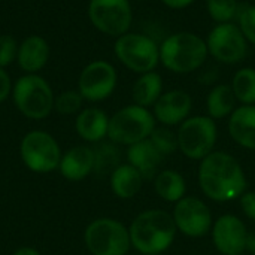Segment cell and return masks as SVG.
<instances>
[{
    "mask_svg": "<svg viewBox=\"0 0 255 255\" xmlns=\"http://www.w3.org/2000/svg\"><path fill=\"white\" fill-rule=\"evenodd\" d=\"M197 181L202 193L220 203L239 199L247 190V175L241 163L226 151H212L200 160Z\"/></svg>",
    "mask_w": 255,
    "mask_h": 255,
    "instance_id": "obj_1",
    "label": "cell"
},
{
    "mask_svg": "<svg viewBox=\"0 0 255 255\" xmlns=\"http://www.w3.org/2000/svg\"><path fill=\"white\" fill-rule=\"evenodd\" d=\"M131 247L143 255L163 254L175 238L176 226L172 214L163 209H146L131 221L128 227Z\"/></svg>",
    "mask_w": 255,
    "mask_h": 255,
    "instance_id": "obj_2",
    "label": "cell"
},
{
    "mask_svg": "<svg viewBox=\"0 0 255 255\" xmlns=\"http://www.w3.org/2000/svg\"><path fill=\"white\" fill-rule=\"evenodd\" d=\"M206 40L191 31H179L167 36L160 45V61L173 73H193L208 58Z\"/></svg>",
    "mask_w": 255,
    "mask_h": 255,
    "instance_id": "obj_3",
    "label": "cell"
},
{
    "mask_svg": "<svg viewBox=\"0 0 255 255\" xmlns=\"http://www.w3.org/2000/svg\"><path fill=\"white\" fill-rule=\"evenodd\" d=\"M152 112L139 105H128L109 118L108 137L117 145L131 146L148 139L155 128Z\"/></svg>",
    "mask_w": 255,
    "mask_h": 255,
    "instance_id": "obj_4",
    "label": "cell"
},
{
    "mask_svg": "<svg viewBox=\"0 0 255 255\" xmlns=\"http://www.w3.org/2000/svg\"><path fill=\"white\" fill-rule=\"evenodd\" d=\"M13 102L18 111L31 120L46 118L54 108V93L46 79L36 73L21 76L12 90Z\"/></svg>",
    "mask_w": 255,
    "mask_h": 255,
    "instance_id": "obj_5",
    "label": "cell"
},
{
    "mask_svg": "<svg viewBox=\"0 0 255 255\" xmlns=\"http://www.w3.org/2000/svg\"><path fill=\"white\" fill-rule=\"evenodd\" d=\"M179 151L190 160H203L212 151L218 140L215 120L208 115L188 117L179 124L176 131Z\"/></svg>",
    "mask_w": 255,
    "mask_h": 255,
    "instance_id": "obj_6",
    "label": "cell"
},
{
    "mask_svg": "<svg viewBox=\"0 0 255 255\" xmlns=\"http://www.w3.org/2000/svg\"><path fill=\"white\" fill-rule=\"evenodd\" d=\"M84 241L93 255H127L131 247L128 227L114 218H99L90 223Z\"/></svg>",
    "mask_w": 255,
    "mask_h": 255,
    "instance_id": "obj_7",
    "label": "cell"
},
{
    "mask_svg": "<svg viewBox=\"0 0 255 255\" xmlns=\"http://www.w3.org/2000/svg\"><path fill=\"white\" fill-rule=\"evenodd\" d=\"M115 55L127 69L142 75L158 66L160 45L148 34L126 33L117 37Z\"/></svg>",
    "mask_w": 255,
    "mask_h": 255,
    "instance_id": "obj_8",
    "label": "cell"
},
{
    "mask_svg": "<svg viewBox=\"0 0 255 255\" xmlns=\"http://www.w3.org/2000/svg\"><path fill=\"white\" fill-rule=\"evenodd\" d=\"M19 154L22 163L37 173L52 172L61 161V151L57 140L49 133L40 130L30 131L24 136Z\"/></svg>",
    "mask_w": 255,
    "mask_h": 255,
    "instance_id": "obj_9",
    "label": "cell"
},
{
    "mask_svg": "<svg viewBox=\"0 0 255 255\" xmlns=\"http://www.w3.org/2000/svg\"><path fill=\"white\" fill-rule=\"evenodd\" d=\"M88 18L99 31L120 37L128 33L133 12L128 0H90Z\"/></svg>",
    "mask_w": 255,
    "mask_h": 255,
    "instance_id": "obj_10",
    "label": "cell"
},
{
    "mask_svg": "<svg viewBox=\"0 0 255 255\" xmlns=\"http://www.w3.org/2000/svg\"><path fill=\"white\" fill-rule=\"evenodd\" d=\"M206 45L208 52L224 64L241 63L248 52V40L233 22L217 24L208 34Z\"/></svg>",
    "mask_w": 255,
    "mask_h": 255,
    "instance_id": "obj_11",
    "label": "cell"
},
{
    "mask_svg": "<svg viewBox=\"0 0 255 255\" xmlns=\"http://www.w3.org/2000/svg\"><path fill=\"white\" fill-rule=\"evenodd\" d=\"M176 230L187 238L199 239L211 233L214 220L208 205L194 196H185L175 203L172 212Z\"/></svg>",
    "mask_w": 255,
    "mask_h": 255,
    "instance_id": "obj_12",
    "label": "cell"
},
{
    "mask_svg": "<svg viewBox=\"0 0 255 255\" xmlns=\"http://www.w3.org/2000/svg\"><path fill=\"white\" fill-rule=\"evenodd\" d=\"M115 67L103 60L93 61L84 67L78 79V91L88 102H102L108 99L117 87Z\"/></svg>",
    "mask_w": 255,
    "mask_h": 255,
    "instance_id": "obj_13",
    "label": "cell"
},
{
    "mask_svg": "<svg viewBox=\"0 0 255 255\" xmlns=\"http://www.w3.org/2000/svg\"><path fill=\"white\" fill-rule=\"evenodd\" d=\"M212 244L223 255H241L247 248L248 230L245 223L232 214L218 217L211 229Z\"/></svg>",
    "mask_w": 255,
    "mask_h": 255,
    "instance_id": "obj_14",
    "label": "cell"
},
{
    "mask_svg": "<svg viewBox=\"0 0 255 255\" xmlns=\"http://www.w3.org/2000/svg\"><path fill=\"white\" fill-rule=\"evenodd\" d=\"M193 99L184 90H170L163 93L152 106V115L161 126L173 127L184 123L191 112Z\"/></svg>",
    "mask_w": 255,
    "mask_h": 255,
    "instance_id": "obj_15",
    "label": "cell"
},
{
    "mask_svg": "<svg viewBox=\"0 0 255 255\" xmlns=\"http://www.w3.org/2000/svg\"><path fill=\"white\" fill-rule=\"evenodd\" d=\"M229 134L242 148L255 151V105H242L229 118Z\"/></svg>",
    "mask_w": 255,
    "mask_h": 255,
    "instance_id": "obj_16",
    "label": "cell"
},
{
    "mask_svg": "<svg viewBox=\"0 0 255 255\" xmlns=\"http://www.w3.org/2000/svg\"><path fill=\"white\" fill-rule=\"evenodd\" d=\"M127 160L134 169L140 172L145 181L154 179L160 172V166L163 164L164 157L157 151L152 142L148 139L137 142L127 149Z\"/></svg>",
    "mask_w": 255,
    "mask_h": 255,
    "instance_id": "obj_17",
    "label": "cell"
},
{
    "mask_svg": "<svg viewBox=\"0 0 255 255\" xmlns=\"http://www.w3.org/2000/svg\"><path fill=\"white\" fill-rule=\"evenodd\" d=\"M61 175L69 181H81L94 172V152L90 146H75L69 149L58 166Z\"/></svg>",
    "mask_w": 255,
    "mask_h": 255,
    "instance_id": "obj_18",
    "label": "cell"
},
{
    "mask_svg": "<svg viewBox=\"0 0 255 255\" xmlns=\"http://www.w3.org/2000/svg\"><path fill=\"white\" fill-rule=\"evenodd\" d=\"M75 127L84 140L99 143L108 136L109 117L99 108H87L78 114Z\"/></svg>",
    "mask_w": 255,
    "mask_h": 255,
    "instance_id": "obj_19",
    "label": "cell"
},
{
    "mask_svg": "<svg viewBox=\"0 0 255 255\" xmlns=\"http://www.w3.org/2000/svg\"><path fill=\"white\" fill-rule=\"evenodd\" d=\"M49 58L48 42L40 36H28L18 48L16 61L25 73H36L45 67Z\"/></svg>",
    "mask_w": 255,
    "mask_h": 255,
    "instance_id": "obj_20",
    "label": "cell"
},
{
    "mask_svg": "<svg viewBox=\"0 0 255 255\" xmlns=\"http://www.w3.org/2000/svg\"><path fill=\"white\" fill-rule=\"evenodd\" d=\"M143 176L131 164H120L111 173V188L118 199L128 200L137 196L143 185Z\"/></svg>",
    "mask_w": 255,
    "mask_h": 255,
    "instance_id": "obj_21",
    "label": "cell"
},
{
    "mask_svg": "<svg viewBox=\"0 0 255 255\" xmlns=\"http://www.w3.org/2000/svg\"><path fill=\"white\" fill-rule=\"evenodd\" d=\"M154 181V191L155 194L167 202V203H176L182 197H185L187 193V181L185 178L173 169H166L157 173Z\"/></svg>",
    "mask_w": 255,
    "mask_h": 255,
    "instance_id": "obj_22",
    "label": "cell"
},
{
    "mask_svg": "<svg viewBox=\"0 0 255 255\" xmlns=\"http://www.w3.org/2000/svg\"><path fill=\"white\" fill-rule=\"evenodd\" d=\"M163 94V78L155 70L142 73L133 85L131 96L134 105L142 108H151Z\"/></svg>",
    "mask_w": 255,
    "mask_h": 255,
    "instance_id": "obj_23",
    "label": "cell"
},
{
    "mask_svg": "<svg viewBox=\"0 0 255 255\" xmlns=\"http://www.w3.org/2000/svg\"><path fill=\"white\" fill-rule=\"evenodd\" d=\"M236 102L238 100L232 90V85H215L206 97L208 117H211L212 120H223L226 117H230L236 109Z\"/></svg>",
    "mask_w": 255,
    "mask_h": 255,
    "instance_id": "obj_24",
    "label": "cell"
},
{
    "mask_svg": "<svg viewBox=\"0 0 255 255\" xmlns=\"http://www.w3.org/2000/svg\"><path fill=\"white\" fill-rule=\"evenodd\" d=\"M94 152V172L97 175L112 173L120 166V149L114 142H99L93 149Z\"/></svg>",
    "mask_w": 255,
    "mask_h": 255,
    "instance_id": "obj_25",
    "label": "cell"
},
{
    "mask_svg": "<svg viewBox=\"0 0 255 255\" xmlns=\"http://www.w3.org/2000/svg\"><path fill=\"white\" fill-rule=\"evenodd\" d=\"M232 90L242 105H255V69L244 67L238 70L232 81Z\"/></svg>",
    "mask_w": 255,
    "mask_h": 255,
    "instance_id": "obj_26",
    "label": "cell"
},
{
    "mask_svg": "<svg viewBox=\"0 0 255 255\" xmlns=\"http://www.w3.org/2000/svg\"><path fill=\"white\" fill-rule=\"evenodd\" d=\"M149 140L152 142V145L157 148V151L163 157H167V155L175 154L176 151H179L178 136L167 126H160V127L155 126V128L152 130V133L149 136Z\"/></svg>",
    "mask_w": 255,
    "mask_h": 255,
    "instance_id": "obj_27",
    "label": "cell"
},
{
    "mask_svg": "<svg viewBox=\"0 0 255 255\" xmlns=\"http://www.w3.org/2000/svg\"><path fill=\"white\" fill-rule=\"evenodd\" d=\"M206 7L214 21L232 22L238 13V0H206Z\"/></svg>",
    "mask_w": 255,
    "mask_h": 255,
    "instance_id": "obj_28",
    "label": "cell"
},
{
    "mask_svg": "<svg viewBox=\"0 0 255 255\" xmlns=\"http://www.w3.org/2000/svg\"><path fill=\"white\" fill-rule=\"evenodd\" d=\"M82 100H84V97L81 96L79 91H75V90L63 91L55 99L54 108L57 109V112H60L63 115H72V114H76L81 111Z\"/></svg>",
    "mask_w": 255,
    "mask_h": 255,
    "instance_id": "obj_29",
    "label": "cell"
},
{
    "mask_svg": "<svg viewBox=\"0 0 255 255\" xmlns=\"http://www.w3.org/2000/svg\"><path fill=\"white\" fill-rule=\"evenodd\" d=\"M239 28L245 39L255 45V4L245 6L239 13Z\"/></svg>",
    "mask_w": 255,
    "mask_h": 255,
    "instance_id": "obj_30",
    "label": "cell"
},
{
    "mask_svg": "<svg viewBox=\"0 0 255 255\" xmlns=\"http://www.w3.org/2000/svg\"><path fill=\"white\" fill-rule=\"evenodd\" d=\"M18 48L19 45L16 40L9 36V34H1L0 36V67L4 69L10 63L16 60L18 55Z\"/></svg>",
    "mask_w": 255,
    "mask_h": 255,
    "instance_id": "obj_31",
    "label": "cell"
},
{
    "mask_svg": "<svg viewBox=\"0 0 255 255\" xmlns=\"http://www.w3.org/2000/svg\"><path fill=\"white\" fill-rule=\"evenodd\" d=\"M241 208L247 218L255 221V191H245L241 197Z\"/></svg>",
    "mask_w": 255,
    "mask_h": 255,
    "instance_id": "obj_32",
    "label": "cell"
},
{
    "mask_svg": "<svg viewBox=\"0 0 255 255\" xmlns=\"http://www.w3.org/2000/svg\"><path fill=\"white\" fill-rule=\"evenodd\" d=\"M10 78L4 69L0 67V103H3L10 94Z\"/></svg>",
    "mask_w": 255,
    "mask_h": 255,
    "instance_id": "obj_33",
    "label": "cell"
},
{
    "mask_svg": "<svg viewBox=\"0 0 255 255\" xmlns=\"http://www.w3.org/2000/svg\"><path fill=\"white\" fill-rule=\"evenodd\" d=\"M161 1L172 9H184L187 6H190L194 0H161Z\"/></svg>",
    "mask_w": 255,
    "mask_h": 255,
    "instance_id": "obj_34",
    "label": "cell"
},
{
    "mask_svg": "<svg viewBox=\"0 0 255 255\" xmlns=\"http://www.w3.org/2000/svg\"><path fill=\"white\" fill-rule=\"evenodd\" d=\"M245 251H248L250 254L255 255V230L248 232V236H247V248H245Z\"/></svg>",
    "mask_w": 255,
    "mask_h": 255,
    "instance_id": "obj_35",
    "label": "cell"
},
{
    "mask_svg": "<svg viewBox=\"0 0 255 255\" xmlns=\"http://www.w3.org/2000/svg\"><path fill=\"white\" fill-rule=\"evenodd\" d=\"M13 255H40V253L34 248H28V247H24V248H19L18 251H15Z\"/></svg>",
    "mask_w": 255,
    "mask_h": 255,
    "instance_id": "obj_36",
    "label": "cell"
},
{
    "mask_svg": "<svg viewBox=\"0 0 255 255\" xmlns=\"http://www.w3.org/2000/svg\"><path fill=\"white\" fill-rule=\"evenodd\" d=\"M152 255H163V254H152Z\"/></svg>",
    "mask_w": 255,
    "mask_h": 255,
    "instance_id": "obj_37",
    "label": "cell"
}]
</instances>
